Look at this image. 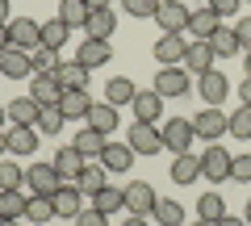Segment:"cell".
I'll return each instance as SVG.
<instances>
[{
    "instance_id": "obj_1",
    "label": "cell",
    "mask_w": 251,
    "mask_h": 226,
    "mask_svg": "<svg viewBox=\"0 0 251 226\" xmlns=\"http://www.w3.org/2000/svg\"><path fill=\"white\" fill-rule=\"evenodd\" d=\"M159 130H163V151H172V155H184L193 147V138H197L193 118H168Z\"/></svg>"
},
{
    "instance_id": "obj_2",
    "label": "cell",
    "mask_w": 251,
    "mask_h": 226,
    "mask_svg": "<svg viewBox=\"0 0 251 226\" xmlns=\"http://www.w3.org/2000/svg\"><path fill=\"white\" fill-rule=\"evenodd\" d=\"M25 184L38 193V197H54L67 180L59 176V168H54V163H29V168H25Z\"/></svg>"
},
{
    "instance_id": "obj_3",
    "label": "cell",
    "mask_w": 251,
    "mask_h": 226,
    "mask_svg": "<svg viewBox=\"0 0 251 226\" xmlns=\"http://www.w3.org/2000/svg\"><path fill=\"white\" fill-rule=\"evenodd\" d=\"M126 143L134 147V155H159L163 151V130L155 122H134L130 134H126Z\"/></svg>"
},
{
    "instance_id": "obj_4",
    "label": "cell",
    "mask_w": 251,
    "mask_h": 226,
    "mask_svg": "<svg viewBox=\"0 0 251 226\" xmlns=\"http://www.w3.org/2000/svg\"><path fill=\"white\" fill-rule=\"evenodd\" d=\"M230 163H234V155L214 143L201 155V180H230Z\"/></svg>"
},
{
    "instance_id": "obj_5",
    "label": "cell",
    "mask_w": 251,
    "mask_h": 226,
    "mask_svg": "<svg viewBox=\"0 0 251 226\" xmlns=\"http://www.w3.org/2000/svg\"><path fill=\"white\" fill-rule=\"evenodd\" d=\"M155 189L147 180H130L126 184V214H138V218H147V214H155Z\"/></svg>"
},
{
    "instance_id": "obj_6",
    "label": "cell",
    "mask_w": 251,
    "mask_h": 226,
    "mask_svg": "<svg viewBox=\"0 0 251 226\" xmlns=\"http://www.w3.org/2000/svg\"><path fill=\"white\" fill-rule=\"evenodd\" d=\"M151 88L155 92H159V97L163 100H168V97H188V75H184V67H159V75H155V80H151Z\"/></svg>"
},
{
    "instance_id": "obj_7",
    "label": "cell",
    "mask_w": 251,
    "mask_h": 226,
    "mask_svg": "<svg viewBox=\"0 0 251 226\" xmlns=\"http://www.w3.org/2000/svg\"><path fill=\"white\" fill-rule=\"evenodd\" d=\"M188 13H193V9H184L180 0H159L155 21H159L163 34H184V29H188Z\"/></svg>"
},
{
    "instance_id": "obj_8",
    "label": "cell",
    "mask_w": 251,
    "mask_h": 226,
    "mask_svg": "<svg viewBox=\"0 0 251 226\" xmlns=\"http://www.w3.org/2000/svg\"><path fill=\"white\" fill-rule=\"evenodd\" d=\"M193 130H197V138H205V143H218V138L226 134V113L218 105L201 109L197 118H193Z\"/></svg>"
},
{
    "instance_id": "obj_9",
    "label": "cell",
    "mask_w": 251,
    "mask_h": 226,
    "mask_svg": "<svg viewBox=\"0 0 251 226\" xmlns=\"http://www.w3.org/2000/svg\"><path fill=\"white\" fill-rule=\"evenodd\" d=\"M9 42L17 50H34V46H42V25L29 21V17H13L9 21Z\"/></svg>"
},
{
    "instance_id": "obj_10",
    "label": "cell",
    "mask_w": 251,
    "mask_h": 226,
    "mask_svg": "<svg viewBox=\"0 0 251 226\" xmlns=\"http://www.w3.org/2000/svg\"><path fill=\"white\" fill-rule=\"evenodd\" d=\"M0 75H9V80H29V75H34V63H29V50H17V46H4V50H0Z\"/></svg>"
},
{
    "instance_id": "obj_11",
    "label": "cell",
    "mask_w": 251,
    "mask_h": 226,
    "mask_svg": "<svg viewBox=\"0 0 251 226\" xmlns=\"http://www.w3.org/2000/svg\"><path fill=\"white\" fill-rule=\"evenodd\" d=\"M92 105H97V100L88 97V88H67L63 100H59V109H63V118H67V122H88Z\"/></svg>"
},
{
    "instance_id": "obj_12",
    "label": "cell",
    "mask_w": 251,
    "mask_h": 226,
    "mask_svg": "<svg viewBox=\"0 0 251 226\" xmlns=\"http://www.w3.org/2000/svg\"><path fill=\"white\" fill-rule=\"evenodd\" d=\"M184 72H193V75L214 72V46L201 42V38H193V42H188V50H184Z\"/></svg>"
},
{
    "instance_id": "obj_13",
    "label": "cell",
    "mask_w": 251,
    "mask_h": 226,
    "mask_svg": "<svg viewBox=\"0 0 251 226\" xmlns=\"http://www.w3.org/2000/svg\"><path fill=\"white\" fill-rule=\"evenodd\" d=\"M100 168H105V172H130V168H134V147L130 143H105Z\"/></svg>"
},
{
    "instance_id": "obj_14",
    "label": "cell",
    "mask_w": 251,
    "mask_h": 226,
    "mask_svg": "<svg viewBox=\"0 0 251 226\" xmlns=\"http://www.w3.org/2000/svg\"><path fill=\"white\" fill-rule=\"evenodd\" d=\"M218 29H222V17H218V13L209 9V4H205V9H193V13H188V34H193V38L209 42V38H214Z\"/></svg>"
},
{
    "instance_id": "obj_15",
    "label": "cell",
    "mask_w": 251,
    "mask_h": 226,
    "mask_svg": "<svg viewBox=\"0 0 251 226\" xmlns=\"http://www.w3.org/2000/svg\"><path fill=\"white\" fill-rule=\"evenodd\" d=\"M29 97H34L38 100V105H59V100H63V84H59V75H34V80H29Z\"/></svg>"
},
{
    "instance_id": "obj_16",
    "label": "cell",
    "mask_w": 251,
    "mask_h": 226,
    "mask_svg": "<svg viewBox=\"0 0 251 226\" xmlns=\"http://www.w3.org/2000/svg\"><path fill=\"white\" fill-rule=\"evenodd\" d=\"M109 59H113V46L100 42V38H84V46L75 50V63H84L88 72H92V67H105Z\"/></svg>"
},
{
    "instance_id": "obj_17",
    "label": "cell",
    "mask_w": 251,
    "mask_h": 226,
    "mask_svg": "<svg viewBox=\"0 0 251 226\" xmlns=\"http://www.w3.org/2000/svg\"><path fill=\"white\" fill-rule=\"evenodd\" d=\"M184 34H159V42H155V59H159L163 67H176L184 63Z\"/></svg>"
},
{
    "instance_id": "obj_18",
    "label": "cell",
    "mask_w": 251,
    "mask_h": 226,
    "mask_svg": "<svg viewBox=\"0 0 251 226\" xmlns=\"http://www.w3.org/2000/svg\"><path fill=\"white\" fill-rule=\"evenodd\" d=\"M130 109H134L138 122H159V118H163V97H159L155 88H147V92L138 88V97L130 100Z\"/></svg>"
},
{
    "instance_id": "obj_19",
    "label": "cell",
    "mask_w": 251,
    "mask_h": 226,
    "mask_svg": "<svg viewBox=\"0 0 251 226\" xmlns=\"http://www.w3.org/2000/svg\"><path fill=\"white\" fill-rule=\"evenodd\" d=\"M168 176H172V184H193V180H201V155H193V151L176 155Z\"/></svg>"
},
{
    "instance_id": "obj_20",
    "label": "cell",
    "mask_w": 251,
    "mask_h": 226,
    "mask_svg": "<svg viewBox=\"0 0 251 226\" xmlns=\"http://www.w3.org/2000/svg\"><path fill=\"white\" fill-rule=\"evenodd\" d=\"M4 109H9L13 126H38V113H42V105H38L34 97H13Z\"/></svg>"
},
{
    "instance_id": "obj_21",
    "label": "cell",
    "mask_w": 251,
    "mask_h": 226,
    "mask_svg": "<svg viewBox=\"0 0 251 226\" xmlns=\"http://www.w3.org/2000/svg\"><path fill=\"white\" fill-rule=\"evenodd\" d=\"M113 29H117V13H113V9H92V13H88V25H84V34H88V38L109 42Z\"/></svg>"
},
{
    "instance_id": "obj_22",
    "label": "cell",
    "mask_w": 251,
    "mask_h": 226,
    "mask_svg": "<svg viewBox=\"0 0 251 226\" xmlns=\"http://www.w3.org/2000/svg\"><path fill=\"white\" fill-rule=\"evenodd\" d=\"M50 201H54V218H75L84 209V193L75 189V184H63Z\"/></svg>"
},
{
    "instance_id": "obj_23",
    "label": "cell",
    "mask_w": 251,
    "mask_h": 226,
    "mask_svg": "<svg viewBox=\"0 0 251 226\" xmlns=\"http://www.w3.org/2000/svg\"><path fill=\"white\" fill-rule=\"evenodd\" d=\"M84 163H88V159H84L75 147H59V155H54V168H59V176L67 184H75V176L84 172Z\"/></svg>"
},
{
    "instance_id": "obj_24",
    "label": "cell",
    "mask_w": 251,
    "mask_h": 226,
    "mask_svg": "<svg viewBox=\"0 0 251 226\" xmlns=\"http://www.w3.org/2000/svg\"><path fill=\"white\" fill-rule=\"evenodd\" d=\"M4 138H9V155H34L38 151V130L34 126H13V130H4Z\"/></svg>"
},
{
    "instance_id": "obj_25",
    "label": "cell",
    "mask_w": 251,
    "mask_h": 226,
    "mask_svg": "<svg viewBox=\"0 0 251 226\" xmlns=\"http://www.w3.org/2000/svg\"><path fill=\"white\" fill-rule=\"evenodd\" d=\"M197 80H201V97H205V105H218V109H222L226 92H230L226 75H222V72H205V75H197Z\"/></svg>"
},
{
    "instance_id": "obj_26",
    "label": "cell",
    "mask_w": 251,
    "mask_h": 226,
    "mask_svg": "<svg viewBox=\"0 0 251 226\" xmlns=\"http://www.w3.org/2000/svg\"><path fill=\"white\" fill-rule=\"evenodd\" d=\"M105 143H109V138L100 134V130H92V126H84L80 134L72 138V147H75V151L84 155V159H100V151H105Z\"/></svg>"
},
{
    "instance_id": "obj_27",
    "label": "cell",
    "mask_w": 251,
    "mask_h": 226,
    "mask_svg": "<svg viewBox=\"0 0 251 226\" xmlns=\"http://www.w3.org/2000/svg\"><path fill=\"white\" fill-rule=\"evenodd\" d=\"M105 176H109V172H105V168H100V163H84V172L75 176V189H80L84 197H97V193H100V189H105V184H109Z\"/></svg>"
},
{
    "instance_id": "obj_28",
    "label": "cell",
    "mask_w": 251,
    "mask_h": 226,
    "mask_svg": "<svg viewBox=\"0 0 251 226\" xmlns=\"http://www.w3.org/2000/svg\"><path fill=\"white\" fill-rule=\"evenodd\" d=\"M138 97V88H134V80H126V75H113V80L105 84V100L113 109H122V105H130V100Z\"/></svg>"
},
{
    "instance_id": "obj_29",
    "label": "cell",
    "mask_w": 251,
    "mask_h": 226,
    "mask_svg": "<svg viewBox=\"0 0 251 226\" xmlns=\"http://www.w3.org/2000/svg\"><path fill=\"white\" fill-rule=\"evenodd\" d=\"M84 126H92V130H100V134H113L117 130V109L109 105V100H100V105H92V113H88V122H84Z\"/></svg>"
},
{
    "instance_id": "obj_30",
    "label": "cell",
    "mask_w": 251,
    "mask_h": 226,
    "mask_svg": "<svg viewBox=\"0 0 251 226\" xmlns=\"http://www.w3.org/2000/svg\"><path fill=\"white\" fill-rule=\"evenodd\" d=\"M25 205H29V197L21 189H0V218H25Z\"/></svg>"
},
{
    "instance_id": "obj_31",
    "label": "cell",
    "mask_w": 251,
    "mask_h": 226,
    "mask_svg": "<svg viewBox=\"0 0 251 226\" xmlns=\"http://www.w3.org/2000/svg\"><path fill=\"white\" fill-rule=\"evenodd\" d=\"M67 38H72V25H67L59 13H54L50 21H42V46H54V50H59V46H67Z\"/></svg>"
},
{
    "instance_id": "obj_32",
    "label": "cell",
    "mask_w": 251,
    "mask_h": 226,
    "mask_svg": "<svg viewBox=\"0 0 251 226\" xmlns=\"http://www.w3.org/2000/svg\"><path fill=\"white\" fill-rule=\"evenodd\" d=\"M88 0H59V17L63 21H67V25H72V29H84V25H88Z\"/></svg>"
},
{
    "instance_id": "obj_33",
    "label": "cell",
    "mask_w": 251,
    "mask_h": 226,
    "mask_svg": "<svg viewBox=\"0 0 251 226\" xmlns=\"http://www.w3.org/2000/svg\"><path fill=\"white\" fill-rule=\"evenodd\" d=\"M54 75H59L63 92H67V88H88V67L75 63V59H72V63H59V72H54Z\"/></svg>"
},
{
    "instance_id": "obj_34",
    "label": "cell",
    "mask_w": 251,
    "mask_h": 226,
    "mask_svg": "<svg viewBox=\"0 0 251 226\" xmlns=\"http://www.w3.org/2000/svg\"><path fill=\"white\" fill-rule=\"evenodd\" d=\"M92 205H97L100 214H117V209H126V189H117V184H105V189L92 197Z\"/></svg>"
},
{
    "instance_id": "obj_35",
    "label": "cell",
    "mask_w": 251,
    "mask_h": 226,
    "mask_svg": "<svg viewBox=\"0 0 251 226\" xmlns=\"http://www.w3.org/2000/svg\"><path fill=\"white\" fill-rule=\"evenodd\" d=\"M29 63H34V75H50V72H59V50L54 46H34Z\"/></svg>"
},
{
    "instance_id": "obj_36",
    "label": "cell",
    "mask_w": 251,
    "mask_h": 226,
    "mask_svg": "<svg viewBox=\"0 0 251 226\" xmlns=\"http://www.w3.org/2000/svg\"><path fill=\"white\" fill-rule=\"evenodd\" d=\"M155 222H159V226H184V205L159 197V201H155Z\"/></svg>"
},
{
    "instance_id": "obj_37",
    "label": "cell",
    "mask_w": 251,
    "mask_h": 226,
    "mask_svg": "<svg viewBox=\"0 0 251 226\" xmlns=\"http://www.w3.org/2000/svg\"><path fill=\"white\" fill-rule=\"evenodd\" d=\"M209 46H214L218 59H234V54H243V46H239V38H234V29H226V25L209 38Z\"/></svg>"
},
{
    "instance_id": "obj_38",
    "label": "cell",
    "mask_w": 251,
    "mask_h": 226,
    "mask_svg": "<svg viewBox=\"0 0 251 226\" xmlns=\"http://www.w3.org/2000/svg\"><path fill=\"white\" fill-rule=\"evenodd\" d=\"M63 122H67V118H63V109L59 105H46L42 109V113H38V134H46V138H54V134H59V130H63Z\"/></svg>"
},
{
    "instance_id": "obj_39",
    "label": "cell",
    "mask_w": 251,
    "mask_h": 226,
    "mask_svg": "<svg viewBox=\"0 0 251 226\" xmlns=\"http://www.w3.org/2000/svg\"><path fill=\"white\" fill-rule=\"evenodd\" d=\"M226 134H234V138H243V143H251V105L234 109L230 118H226Z\"/></svg>"
},
{
    "instance_id": "obj_40",
    "label": "cell",
    "mask_w": 251,
    "mask_h": 226,
    "mask_svg": "<svg viewBox=\"0 0 251 226\" xmlns=\"http://www.w3.org/2000/svg\"><path fill=\"white\" fill-rule=\"evenodd\" d=\"M197 214L205 218V222L226 218V201H222V193H201V197H197Z\"/></svg>"
},
{
    "instance_id": "obj_41",
    "label": "cell",
    "mask_w": 251,
    "mask_h": 226,
    "mask_svg": "<svg viewBox=\"0 0 251 226\" xmlns=\"http://www.w3.org/2000/svg\"><path fill=\"white\" fill-rule=\"evenodd\" d=\"M25 218H29V222H38V226H46V222L54 218V201L34 193V197H29V205H25Z\"/></svg>"
},
{
    "instance_id": "obj_42",
    "label": "cell",
    "mask_w": 251,
    "mask_h": 226,
    "mask_svg": "<svg viewBox=\"0 0 251 226\" xmlns=\"http://www.w3.org/2000/svg\"><path fill=\"white\" fill-rule=\"evenodd\" d=\"M21 184H25V168L0 159V189H21Z\"/></svg>"
},
{
    "instance_id": "obj_43",
    "label": "cell",
    "mask_w": 251,
    "mask_h": 226,
    "mask_svg": "<svg viewBox=\"0 0 251 226\" xmlns=\"http://www.w3.org/2000/svg\"><path fill=\"white\" fill-rule=\"evenodd\" d=\"M122 13H130V17H155L159 0H122Z\"/></svg>"
},
{
    "instance_id": "obj_44",
    "label": "cell",
    "mask_w": 251,
    "mask_h": 226,
    "mask_svg": "<svg viewBox=\"0 0 251 226\" xmlns=\"http://www.w3.org/2000/svg\"><path fill=\"white\" fill-rule=\"evenodd\" d=\"M72 222H75V226H109V214H100V209L92 205V209H80Z\"/></svg>"
},
{
    "instance_id": "obj_45",
    "label": "cell",
    "mask_w": 251,
    "mask_h": 226,
    "mask_svg": "<svg viewBox=\"0 0 251 226\" xmlns=\"http://www.w3.org/2000/svg\"><path fill=\"white\" fill-rule=\"evenodd\" d=\"M230 180H251V151H247V155H234V163H230Z\"/></svg>"
},
{
    "instance_id": "obj_46",
    "label": "cell",
    "mask_w": 251,
    "mask_h": 226,
    "mask_svg": "<svg viewBox=\"0 0 251 226\" xmlns=\"http://www.w3.org/2000/svg\"><path fill=\"white\" fill-rule=\"evenodd\" d=\"M234 38H239L243 50H251V17H239V25H234Z\"/></svg>"
},
{
    "instance_id": "obj_47",
    "label": "cell",
    "mask_w": 251,
    "mask_h": 226,
    "mask_svg": "<svg viewBox=\"0 0 251 226\" xmlns=\"http://www.w3.org/2000/svg\"><path fill=\"white\" fill-rule=\"evenodd\" d=\"M205 4L218 13V17H226V13H239V4H243V0H205Z\"/></svg>"
},
{
    "instance_id": "obj_48",
    "label": "cell",
    "mask_w": 251,
    "mask_h": 226,
    "mask_svg": "<svg viewBox=\"0 0 251 226\" xmlns=\"http://www.w3.org/2000/svg\"><path fill=\"white\" fill-rule=\"evenodd\" d=\"M214 226H247V222H243V218H230V214H226V218H218Z\"/></svg>"
},
{
    "instance_id": "obj_49",
    "label": "cell",
    "mask_w": 251,
    "mask_h": 226,
    "mask_svg": "<svg viewBox=\"0 0 251 226\" xmlns=\"http://www.w3.org/2000/svg\"><path fill=\"white\" fill-rule=\"evenodd\" d=\"M239 97H243V105H251V80L239 84Z\"/></svg>"
},
{
    "instance_id": "obj_50",
    "label": "cell",
    "mask_w": 251,
    "mask_h": 226,
    "mask_svg": "<svg viewBox=\"0 0 251 226\" xmlns=\"http://www.w3.org/2000/svg\"><path fill=\"white\" fill-rule=\"evenodd\" d=\"M4 46H13L9 42V21H0V50H4Z\"/></svg>"
},
{
    "instance_id": "obj_51",
    "label": "cell",
    "mask_w": 251,
    "mask_h": 226,
    "mask_svg": "<svg viewBox=\"0 0 251 226\" xmlns=\"http://www.w3.org/2000/svg\"><path fill=\"white\" fill-rule=\"evenodd\" d=\"M122 226H151V222H147V218H138V214H130V218H126Z\"/></svg>"
},
{
    "instance_id": "obj_52",
    "label": "cell",
    "mask_w": 251,
    "mask_h": 226,
    "mask_svg": "<svg viewBox=\"0 0 251 226\" xmlns=\"http://www.w3.org/2000/svg\"><path fill=\"white\" fill-rule=\"evenodd\" d=\"M88 9H113V0H88Z\"/></svg>"
},
{
    "instance_id": "obj_53",
    "label": "cell",
    "mask_w": 251,
    "mask_h": 226,
    "mask_svg": "<svg viewBox=\"0 0 251 226\" xmlns=\"http://www.w3.org/2000/svg\"><path fill=\"white\" fill-rule=\"evenodd\" d=\"M243 67H247V80H251V50H243Z\"/></svg>"
},
{
    "instance_id": "obj_54",
    "label": "cell",
    "mask_w": 251,
    "mask_h": 226,
    "mask_svg": "<svg viewBox=\"0 0 251 226\" xmlns=\"http://www.w3.org/2000/svg\"><path fill=\"white\" fill-rule=\"evenodd\" d=\"M9 17V0H0V21Z\"/></svg>"
},
{
    "instance_id": "obj_55",
    "label": "cell",
    "mask_w": 251,
    "mask_h": 226,
    "mask_svg": "<svg viewBox=\"0 0 251 226\" xmlns=\"http://www.w3.org/2000/svg\"><path fill=\"white\" fill-rule=\"evenodd\" d=\"M4 122H9V109H4V105H0V130H4Z\"/></svg>"
},
{
    "instance_id": "obj_56",
    "label": "cell",
    "mask_w": 251,
    "mask_h": 226,
    "mask_svg": "<svg viewBox=\"0 0 251 226\" xmlns=\"http://www.w3.org/2000/svg\"><path fill=\"white\" fill-rule=\"evenodd\" d=\"M4 151H9V138H4V130H0V155H4Z\"/></svg>"
},
{
    "instance_id": "obj_57",
    "label": "cell",
    "mask_w": 251,
    "mask_h": 226,
    "mask_svg": "<svg viewBox=\"0 0 251 226\" xmlns=\"http://www.w3.org/2000/svg\"><path fill=\"white\" fill-rule=\"evenodd\" d=\"M0 226H21V222H17V218H0Z\"/></svg>"
},
{
    "instance_id": "obj_58",
    "label": "cell",
    "mask_w": 251,
    "mask_h": 226,
    "mask_svg": "<svg viewBox=\"0 0 251 226\" xmlns=\"http://www.w3.org/2000/svg\"><path fill=\"white\" fill-rule=\"evenodd\" d=\"M243 222H247V226H251V201H247V218H243Z\"/></svg>"
},
{
    "instance_id": "obj_59",
    "label": "cell",
    "mask_w": 251,
    "mask_h": 226,
    "mask_svg": "<svg viewBox=\"0 0 251 226\" xmlns=\"http://www.w3.org/2000/svg\"><path fill=\"white\" fill-rule=\"evenodd\" d=\"M193 226H214V222H205V218H201V222H193Z\"/></svg>"
}]
</instances>
